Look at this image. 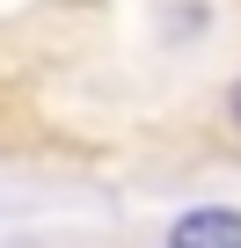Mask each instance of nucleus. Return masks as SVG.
Returning a JSON list of instances; mask_svg holds the SVG:
<instances>
[{
	"label": "nucleus",
	"mask_w": 241,
	"mask_h": 248,
	"mask_svg": "<svg viewBox=\"0 0 241 248\" xmlns=\"http://www.w3.org/2000/svg\"><path fill=\"white\" fill-rule=\"evenodd\" d=\"M168 248H241V212L226 204H197L168 226Z\"/></svg>",
	"instance_id": "1"
},
{
	"label": "nucleus",
	"mask_w": 241,
	"mask_h": 248,
	"mask_svg": "<svg viewBox=\"0 0 241 248\" xmlns=\"http://www.w3.org/2000/svg\"><path fill=\"white\" fill-rule=\"evenodd\" d=\"M226 117H234V132H241V80L226 88Z\"/></svg>",
	"instance_id": "2"
}]
</instances>
